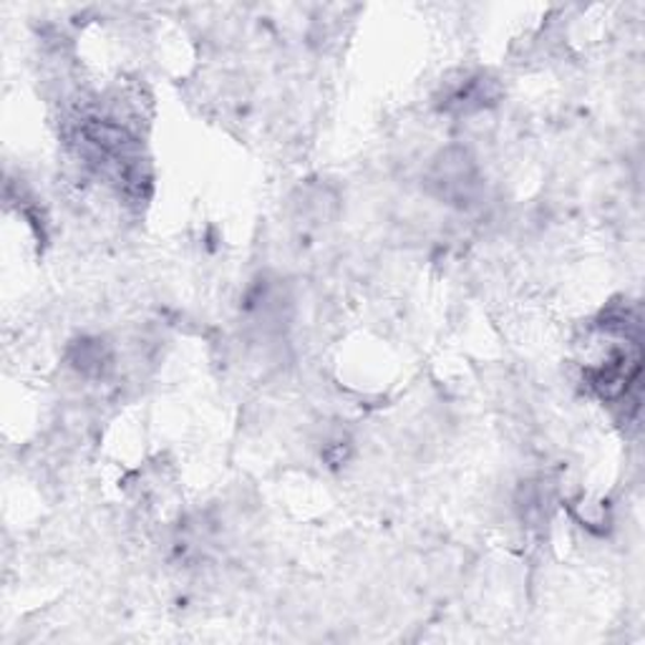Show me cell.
Here are the masks:
<instances>
[{
  "instance_id": "1",
  "label": "cell",
  "mask_w": 645,
  "mask_h": 645,
  "mask_svg": "<svg viewBox=\"0 0 645 645\" xmlns=\"http://www.w3.org/2000/svg\"><path fill=\"white\" fill-rule=\"evenodd\" d=\"M429 187L444 203L467 207L480 192V170L467 149L451 147L434 159L429 170Z\"/></svg>"
},
{
  "instance_id": "2",
  "label": "cell",
  "mask_w": 645,
  "mask_h": 645,
  "mask_svg": "<svg viewBox=\"0 0 645 645\" xmlns=\"http://www.w3.org/2000/svg\"><path fill=\"white\" fill-rule=\"evenodd\" d=\"M497 96V83L487 77H467L462 83H457L444 99V108L454 114H474L489 106Z\"/></svg>"
},
{
  "instance_id": "3",
  "label": "cell",
  "mask_w": 645,
  "mask_h": 645,
  "mask_svg": "<svg viewBox=\"0 0 645 645\" xmlns=\"http://www.w3.org/2000/svg\"><path fill=\"white\" fill-rule=\"evenodd\" d=\"M71 364L87 376H102L112 364V354L104 341H81L71 350Z\"/></svg>"
}]
</instances>
